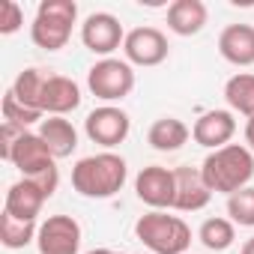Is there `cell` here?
<instances>
[{
  "label": "cell",
  "mask_w": 254,
  "mask_h": 254,
  "mask_svg": "<svg viewBox=\"0 0 254 254\" xmlns=\"http://www.w3.org/2000/svg\"><path fill=\"white\" fill-rule=\"evenodd\" d=\"M233 135H236L233 111H221V108H215V111H203V114L194 120V126H191V138H194V144L206 147L209 153L227 147Z\"/></svg>",
  "instance_id": "12"
},
{
  "label": "cell",
  "mask_w": 254,
  "mask_h": 254,
  "mask_svg": "<svg viewBox=\"0 0 254 254\" xmlns=\"http://www.w3.org/2000/svg\"><path fill=\"white\" fill-rule=\"evenodd\" d=\"M245 147L254 153V120H248V123H245Z\"/></svg>",
  "instance_id": "27"
},
{
  "label": "cell",
  "mask_w": 254,
  "mask_h": 254,
  "mask_svg": "<svg viewBox=\"0 0 254 254\" xmlns=\"http://www.w3.org/2000/svg\"><path fill=\"white\" fill-rule=\"evenodd\" d=\"M24 27V9L15 0H3L0 3V36H12Z\"/></svg>",
  "instance_id": "26"
},
{
  "label": "cell",
  "mask_w": 254,
  "mask_h": 254,
  "mask_svg": "<svg viewBox=\"0 0 254 254\" xmlns=\"http://www.w3.org/2000/svg\"><path fill=\"white\" fill-rule=\"evenodd\" d=\"M75 24H78L75 0H42L30 24V39L42 51H60L69 45Z\"/></svg>",
  "instance_id": "4"
},
{
  "label": "cell",
  "mask_w": 254,
  "mask_h": 254,
  "mask_svg": "<svg viewBox=\"0 0 254 254\" xmlns=\"http://www.w3.org/2000/svg\"><path fill=\"white\" fill-rule=\"evenodd\" d=\"M218 54L230 66H254V24H227L218 33Z\"/></svg>",
  "instance_id": "15"
},
{
  "label": "cell",
  "mask_w": 254,
  "mask_h": 254,
  "mask_svg": "<svg viewBox=\"0 0 254 254\" xmlns=\"http://www.w3.org/2000/svg\"><path fill=\"white\" fill-rule=\"evenodd\" d=\"M42 111H33V108H27V105H21L9 90H6V96H3V123H12V126H18V129H30L33 123H42Z\"/></svg>",
  "instance_id": "25"
},
{
  "label": "cell",
  "mask_w": 254,
  "mask_h": 254,
  "mask_svg": "<svg viewBox=\"0 0 254 254\" xmlns=\"http://www.w3.org/2000/svg\"><path fill=\"white\" fill-rule=\"evenodd\" d=\"M168 54H171V45L159 27H135L126 33L123 60H129L132 66L153 69V66H162L168 60Z\"/></svg>",
  "instance_id": "7"
},
{
  "label": "cell",
  "mask_w": 254,
  "mask_h": 254,
  "mask_svg": "<svg viewBox=\"0 0 254 254\" xmlns=\"http://www.w3.org/2000/svg\"><path fill=\"white\" fill-rule=\"evenodd\" d=\"M189 138H191V129L180 117H159L147 132L150 147L159 150V153H177L180 147H186Z\"/></svg>",
  "instance_id": "19"
},
{
  "label": "cell",
  "mask_w": 254,
  "mask_h": 254,
  "mask_svg": "<svg viewBox=\"0 0 254 254\" xmlns=\"http://www.w3.org/2000/svg\"><path fill=\"white\" fill-rule=\"evenodd\" d=\"M200 174L212 194L230 197V194L248 189V183L254 180V153L245 144H227L221 150H212L203 159Z\"/></svg>",
  "instance_id": "2"
},
{
  "label": "cell",
  "mask_w": 254,
  "mask_h": 254,
  "mask_svg": "<svg viewBox=\"0 0 254 254\" xmlns=\"http://www.w3.org/2000/svg\"><path fill=\"white\" fill-rule=\"evenodd\" d=\"M239 254H254V236L242 242V248H239Z\"/></svg>",
  "instance_id": "28"
},
{
  "label": "cell",
  "mask_w": 254,
  "mask_h": 254,
  "mask_svg": "<svg viewBox=\"0 0 254 254\" xmlns=\"http://www.w3.org/2000/svg\"><path fill=\"white\" fill-rule=\"evenodd\" d=\"M87 254H114L111 248H93V251H87Z\"/></svg>",
  "instance_id": "29"
},
{
  "label": "cell",
  "mask_w": 254,
  "mask_h": 254,
  "mask_svg": "<svg viewBox=\"0 0 254 254\" xmlns=\"http://www.w3.org/2000/svg\"><path fill=\"white\" fill-rule=\"evenodd\" d=\"M114 254H126V251H114Z\"/></svg>",
  "instance_id": "30"
},
{
  "label": "cell",
  "mask_w": 254,
  "mask_h": 254,
  "mask_svg": "<svg viewBox=\"0 0 254 254\" xmlns=\"http://www.w3.org/2000/svg\"><path fill=\"white\" fill-rule=\"evenodd\" d=\"M227 215L239 227H254V189H242L227 197Z\"/></svg>",
  "instance_id": "24"
},
{
  "label": "cell",
  "mask_w": 254,
  "mask_h": 254,
  "mask_svg": "<svg viewBox=\"0 0 254 254\" xmlns=\"http://www.w3.org/2000/svg\"><path fill=\"white\" fill-rule=\"evenodd\" d=\"M81 105V87L78 81L66 75H48L45 93H42V111L48 117H66Z\"/></svg>",
  "instance_id": "16"
},
{
  "label": "cell",
  "mask_w": 254,
  "mask_h": 254,
  "mask_svg": "<svg viewBox=\"0 0 254 254\" xmlns=\"http://www.w3.org/2000/svg\"><path fill=\"white\" fill-rule=\"evenodd\" d=\"M45 81H48V75H45L42 69L30 66V69H24V72H18V75H15V81H12L9 93H12V96L21 102V105L33 108V111H42V93H45ZM42 114H45V111H42Z\"/></svg>",
  "instance_id": "20"
},
{
  "label": "cell",
  "mask_w": 254,
  "mask_h": 254,
  "mask_svg": "<svg viewBox=\"0 0 254 254\" xmlns=\"http://www.w3.org/2000/svg\"><path fill=\"white\" fill-rule=\"evenodd\" d=\"M81 224L72 215H48L39 224L36 248L39 254H78L81 251Z\"/></svg>",
  "instance_id": "9"
},
{
  "label": "cell",
  "mask_w": 254,
  "mask_h": 254,
  "mask_svg": "<svg viewBox=\"0 0 254 254\" xmlns=\"http://www.w3.org/2000/svg\"><path fill=\"white\" fill-rule=\"evenodd\" d=\"M39 138L45 141L54 159H69L78 150V129L66 117H45L39 123Z\"/></svg>",
  "instance_id": "18"
},
{
  "label": "cell",
  "mask_w": 254,
  "mask_h": 254,
  "mask_svg": "<svg viewBox=\"0 0 254 254\" xmlns=\"http://www.w3.org/2000/svg\"><path fill=\"white\" fill-rule=\"evenodd\" d=\"M57 159L51 156V150L45 147V141L39 138V132H21L18 141L12 144V153H9V165L18 168L21 177H42V174H51L57 171L54 165Z\"/></svg>",
  "instance_id": "10"
},
{
  "label": "cell",
  "mask_w": 254,
  "mask_h": 254,
  "mask_svg": "<svg viewBox=\"0 0 254 254\" xmlns=\"http://www.w3.org/2000/svg\"><path fill=\"white\" fill-rule=\"evenodd\" d=\"M87 87L105 105L123 102L126 96H132V90H135V69H132L129 60H120V57L96 60L87 69Z\"/></svg>",
  "instance_id": "5"
},
{
  "label": "cell",
  "mask_w": 254,
  "mask_h": 254,
  "mask_svg": "<svg viewBox=\"0 0 254 254\" xmlns=\"http://www.w3.org/2000/svg\"><path fill=\"white\" fill-rule=\"evenodd\" d=\"M224 99H227L230 111L254 120V75L251 72H236L233 78H227Z\"/></svg>",
  "instance_id": "21"
},
{
  "label": "cell",
  "mask_w": 254,
  "mask_h": 254,
  "mask_svg": "<svg viewBox=\"0 0 254 254\" xmlns=\"http://www.w3.org/2000/svg\"><path fill=\"white\" fill-rule=\"evenodd\" d=\"M84 132L93 144H99L102 150H114L120 147L132 132V120L120 105H99L87 114L84 120Z\"/></svg>",
  "instance_id": "6"
},
{
  "label": "cell",
  "mask_w": 254,
  "mask_h": 254,
  "mask_svg": "<svg viewBox=\"0 0 254 254\" xmlns=\"http://www.w3.org/2000/svg\"><path fill=\"white\" fill-rule=\"evenodd\" d=\"M135 236L153 254H189L191 227L180 215H168L165 209H150L135 221Z\"/></svg>",
  "instance_id": "3"
},
{
  "label": "cell",
  "mask_w": 254,
  "mask_h": 254,
  "mask_svg": "<svg viewBox=\"0 0 254 254\" xmlns=\"http://www.w3.org/2000/svg\"><path fill=\"white\" fill-rule=\"evenodd\" d=\"M48 197H51V194H48L39 183L21 177L18 183L9 186V191H6V197H3V212L12 215V218H21V221H36Z\"/></svg>",
  "instance_id": "13"
},
{
  "label": "cell",
  "mask_w": 254,
  "mask_h": 254,
  "mask_svg": "<svg viewBox=\"0 0 254 254\" xmlns=\"http://www.w3.org/2000/svg\"><path fill=\"white\" fill-rule=\"evenodd\" d=\"M197 239L203 248L209 251H227L233 242H236V224L230 218H221V215H212L200 224L197 230Z\"/></svg>",
  "instance_id": "22"
},
{
  "label": "cell",
  "mask_w": 254,
  "mask_h": 254,
  "mask_svg": "<svg viewBox=\"0 0 254 254\" xmlns=\"http://www.w3.org/2000/svg\"><path fill=\"white\" fill-rule=\"evenodd\" d=\"M36 233H39L36 221H21V218L0 212V242H3V248H9V251L27 248L30 242H36Z\"/></svg>",
  "instance_id": "23"
},
{
  "label": "cell",
  "mask_w": 254,
  "mask_h": 254,
  "mask_svg": "<svg viewBox=\"0 0 254 254\" xmlns=\"http://www.w3.org/2000/svg\"><path fill=\"white\" fill-rule=\"evenodd\" d=\"M174 177H177L174 209H180V212H200V209L212 200V191H209V186H206L200 168L180 165V168H174Z\"/></svg>",
  "instance_id": "14"
},
{
  "label": "cell",
  "mask_w": 254,
  "mask_h": 254,
  "mask_svg": "<svg viewBox=\"0 0 254 254\" xmlns=\"http://www.w3.org/2000/svg\"><path fill=\"white\" fill-rule=\"evenodd\" d=\"M126 180H129V165H126L123 156H117L111 150L84 156L72 168V189L81 197H90V200L114 197L126 186Z\"/></svg>",
  "instance_id": "1"
},
{
  "label": "cell",
  "mask_w": 254,
  "mask_h": 254,
  "mask_svg": "<svg viewBox=\"0 0 254 254\" xmlns=\"http://www.w3.org/2000/svg\"><path fill=\"white\" fill-rule=\"evenodd\" d=\"M209 21L203 0H174L168 6V30L177 36H197Z\"/></svg>",
  "instance_id": "17"
},
{
  "label": "cell",
  "mask_w": 254,
  "mask_h": 254,
  "mask_svg": "<svg viewBox=\"0 0 254 254\" xmlns=\"http://www.w3.org/2000/svg\"><path fill=\"white\" fill-rule=\"evenodd\" d=\"M135 194L150 209H174V197H177V177H174V171L162 168V165L141 168V174L135 177Z\"/></svg>",
  "instance_id": "11"
},
{
  "label": "cell",
  "mask_w": 254,
  "mask_h": 254,
  "mask_svg": "<svg viewBox=\"0 0 254 254\" xmlns=\"http://www.w3.org/2000/svg\"><path fill=\"white\" fill-rule=\"evenodd\" d=\"M81 42H84L87 51H93L99 60H105L117 48H123L126 30H123V24H120L117 15H111V12H93L81 24Z\"/></svg>",
  "instance_id": "8"
}]
</instances>
